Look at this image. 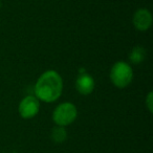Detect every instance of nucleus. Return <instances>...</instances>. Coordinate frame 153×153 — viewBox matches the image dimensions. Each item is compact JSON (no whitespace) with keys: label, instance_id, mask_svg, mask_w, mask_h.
Wrapping results in <instances>:
<instances>
[{"label":"nucleus","instance_id":"8","mask_svg":"<svg viewBox=\"0 0 153 153\" xmlns=\"http://www.w3.org/2000/svg\"><path fill=\"white\" fill-rule=\"evenodd\" d=\"M146 58V49L142 46H134L129 53V60L133 64H140Z\"/></svg>","mask_w":153,"mask_h":153},{"label":"nucleus","instance_id":"2","mask_svg":"<svg viewBox=\"0 0 153 153\" xmlns=\"http://www.w3.org/2000/svg\"><path fill=\"white\" fill-rule=\"evenodd\" d=\"M109 78L117 88L123 89L131 84L133 80V69L131 65L125 61H117L112 65L109 72Z\"/></svg>","mask_w":153,"mask_h":153},{"label":"nucleus","instance_id":"6","mask_svg":"<svg viewBox=\"0 0 153 153\" xmlns=\"http://www.w3.org/2000/svg\"><path fill=\"white\" fill-rule=\"evenodd\" d=\"M74 86H76V91L79 92L80 94L89 96L94 90L96 82H94V79L92 78L91 74H89L86 71H81L79 74V76H76Z\"/></svg>","mask_w":153,"mask_h":153},{"label":"nucleus","instance_id":"9","mask_svg":"<svg viewBox=\"0 0 153 153\" xmlns=\"http://www.w3.org/2000/svg\"><path fill=\"white\" fill-rule=\"evenodd\" d=\"M146 107L149 110V112L152 113L153 112V92L149 91L148 94L146 97Z\"/></svg>","mask_w":153,"mask_h":153},{"label":"nucleus","instance_id":"5","mask_svg":"<svg viewBox=\"0 0 153 153\" xmlns=\"http://www.w3.org/2000/svg\"><path fill=\"white\" fill-rule=\"evenodd\" d=\"M153 22L152 14L149 10L142 7L134 12L132 17V23L133 26L140 32H146L151 27Z\"/></svg>","mask_w":153,"mask_h":153},{"label":"nucleus","instance_id":"7","mask_svg":"<svg viewBox=\"0 0 153 153\" xmlns=\"http://www.w3.org/2000/svg\"><path fill=\"white\" fill-rule=\"evenodd\" d=\"M68 137L67 130L63 126L56 125L51 131V138L55 144H62Z\"/></svg>","mask_w":153,"mask_h":153},{"label":"nucleus","instance_id":"4","mask_svg":"<svg viewBox=\"0 0 153 153\" xmlns=\"http://www.w3.org/2000/svg\"><path fill=\"white\" fill-rule=\"evenodd\" d=\"M40 110V101L36 98L35 94L24 97L19 103L18 111L22 119L30 120L35 117Z\"/></svg>","mask_w":153,"mask_h":153},{"label":"nucleus","instance_id":"3","mask_svg":"<svg viewBox=\"0 0 153 153\" xmlns=\"http://www.w3.org/2000/svg\"><path fill=\"white\" fill-rule=\"evenodd\" d=\"M78 117V108L71 102H63L59 104L53 111V123L58 126H69L72 124Z\"/></svg>","mask_w":153,"mask_h":153},{"label":"nucleus","instance_id":"1","mask_svg":"<svg viewBox=\"0 0 153 153\" xmlns=\"http://www.w3.org/2000/svg\"><path fill=\"white\" fill-rule=\"evenodd\" d=\"M63 79L58 71L49 69L41 74L35 84V96L39 101L53 103L59 100L63 92Z\"/></svg>","mask_w":153,"mask_h":153}]
</instances>
